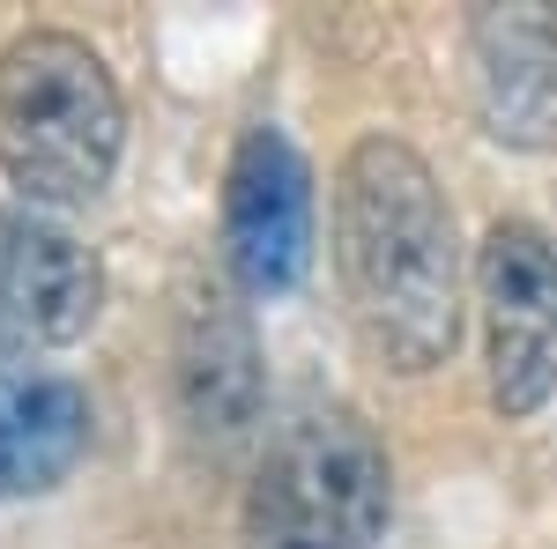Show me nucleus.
Wrapping results in <instances>:
<instances>
[{
  "label": "nucleus",
  "mask_w": 557,
  "mask_h": 549,
  "mask_svg": "<svg viewBox=\"0 0 557 549\" xmlns=\"http://www.w3.org/2000/svg\"><path fill=\"white\" fill-rule=\"evenodd\" d=\"M120 141V83L75 30H23L0 45V171L23 201L67 209L104 194Z\"/></svg>",
  "instance_id": "obj_2"
},
{
  "label": "nucleus",
  "mask_w": 557,
  "mask_h": 549,
  "mask_svg": "<svg viewBox=\"0 0 557 549\" xmlns=\"http://www.w3.org/2000/svg\"><path fill=\"white\" fill-rule=\"evenodd\" d=\"M178 409L194 431H238L260 409V341L246 304L201 290L178 320Z\"/></svg>",
  "instance_id": "obj_8"
},
{
  "label": "nucleus",
  "mask_w": 557,
  "mask_h": 549,
  "mask_svg": "<svg viewBox=\"0 0 557 549\" xmlns=\"http://www.w3.org/2000/svg\"><path fill=\"white\" fill-rule=\"evenodd\" d=\"M335 267L357 335L394 372H431L461 341V253H454V209L431 164L372 134L335 171Z\"/></svg>",
  "instance_id": "obj_1"
},
{
  "label": "nucleus",
  "mask_w": 557,
  "mask_h": 549,
  "mask_svg": "<svg viewBox=\"0 0 557 549\" xmlns=\"http://www.w3.org/2000/svg\"><path fill=\"white\" fill-rule=\"evenodd\" d=\"M104 267L45 215H0V357H45L89 335Z\"/></svg>",
  "instance_id": "obj_6"
},
{
  "label": "nucleus",
  "mask_w": 557,
  "mask_h": 549,
  "mask_svg": "<svg viewBox=\"0 0 557 549\" xmlns=\"http://www.w3.org/2000/svg\"><path fill=\"white\" fill-rule=\"evenodd\" d=\"M475 112L498 141H557V15L550 8H483L469 23Z\"/></svg>",
  "instance_id": "obj_7"
},
{
  "label": "nucleus",
  "mask_w": 557,
  "mask_h": 549,
  "mask_svg": "<svg viewBox=\"0 0 557 549\" xmlns=\"http://www.w3.org/2000/svg\"><path fill=\"white\" fill-rule=\"evenodd\" d=\"M394 467L380 431L327 401L268 438L246 490V549H372L386 527Z\"/></svg>",
  "instance_id": "obj_3"
},
{
  "label": "nucleus",
  "mask_w": 557,
  "mask_h": 549,
  "mask_svg": "<svg viewBox=\"0 0 557 549\" xmlns=\"http://www.w3.org/2000/svg\"><path fill=\"white\" fill-rule=\"evenodd\" d=\"M475 290L491 327V401L535 416L557 386V246L535 223H491L475 246Z\"/></svg>",
  "instance_id": "obj_4"
},
{
  "label": "nucleus",
  "mask_w": 557,
  "mask_h": 549,
  "mask_svg": "<svg viewBox=\"0 0 557 549\" xmlns=\"http://www.w3.org/2000/svg\"><path fill=\"white\" fill-rule=\"evenodd\" d=\"M223 260L246 297H283L312 260V171L283 127H246L223 171Z\"/></svg>",
  "instance_id": "obj_5"
},
{
  "label": "nucleus",
  "mask_w": 557,
  "mask_h": 549,
  "mask_svg": "<svg viewBox=\"0 0 557 549\" xmlns=\"http://www.w3.org/2000/svg\"><path fill=\"white\" fill-rule=\"evenodd\" d=\"M89 446L83 386L45 372H0V498L52 490Z\"/></svg>",
  "instance_id": "obj_9"
}]
</instances>
